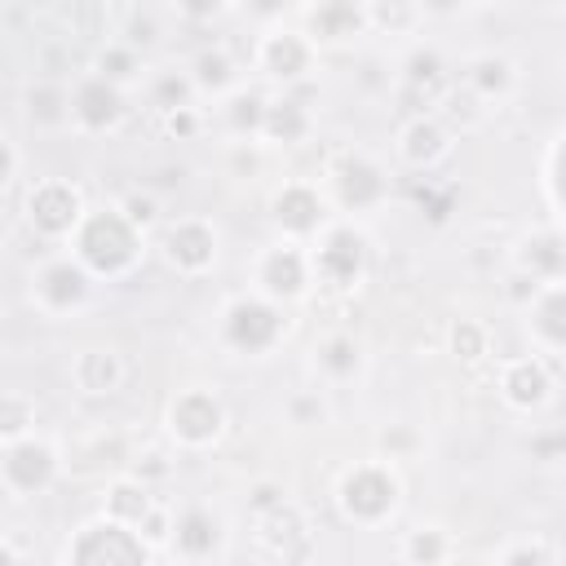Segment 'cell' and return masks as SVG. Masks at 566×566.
<instances>
[{"label": "cell", "instance_id": "cell-1", "mask_svg": "<svg viewBox=\"0 0 566 566\" xmlns=\"http://www.w3.org/2000/svg\"><path fill=\"white\" fill-rule=\"evenodd\" d=\"M66 252H75L93 279H128L146 256V234L115 203L88 208V217L75 230V239L66 243Z\"/></svg>", "mask_w": 566, "mask_h": 566}, {"label": "cell", "instance_id": "cell-2", "mask_svg": "<svg viewBox=\"0 0 566 566\" xmlns=\"http://www.w3.org/2000/svg\"><path fill=\"white\" fill-rule=\"evenodd\" d=\"M84 217H88V203H84L80 186L66 177H35L22 190V221L40 243L66 248L75 239V230L84 226Z\"/></svg>", "mask_w": 566, "mask_h": 566}, {"label": "cell", "instance_id": "cell-3", "mask_svg": "<svg viewBox=\"0 0 566 566\" xmlns=\"http://www.w3.org/2000/svg\"><path fill=\"white\" fill-rule=\"evenodd\" d=\"M398 500H402V482H398V473H394V464L385 455L345 469V478L336 482V509L354 526H380V522H389L394 509H398Z\"/></svg>", "mask_w": 566, "mask_h": 566}, {"label": "cell", "instance_id": "cell-4", "mask_svg": "<svg viewBox=\"0 0 566 566\" xmlns=\"http://www.w3.org/2000/svg\"><path fill=\"white\" fill-rule=\"evenodd\" d=\"M252 66L274 88H296L318 71V44L296 22H274L252 40Z\"/></svg>", "mask_w": 566, "mask_h": 566}, {"label": "cell", "instance_id": "cell-5", "mask_svg": "<svg viewBox=\"0 0 566 566\" xmlns=\"http://www.w3.org/2000/svg\"><path fill=\"white\" fill-rule=\"evenodd\" d=\"M287 336V314L283 305L265 301L261 292H243V296H230L226 310H221V340L243 354V358H265L279 340Z\"/></svg>", "mask_w": 566, "mask_h": 566}, {"label": "cell", "instance_id": "cell-6", "mask_svg": "<svg viewBox=\"0 0 566 566\" xmlns=\"http://www.w3.org/2000/svg\"><path fill=\"white\" fill-rule=\"evenodd\" d=\"M371 261V243L354 221H332L314 243H310V265H314V283L332 287V292H354L367 274Z\"/></svg>", "mask_w": 566, "mask_h": 566}, {"label": "cell", "instance_id": "cell-7", "mask_svg": "<svg viewBox=\"0 0 566 566\" xmlns=\"http://www.w3.org/2000/svg\"><path fill=\"white\" fill-rule=\"evenodd\" d=\"M314 265H310V243L274 239L252 256V292H261L274 305H296L314 292Z\"/></svg>", "mask_w": 566, "mask_h": 566}, {"label": "cell", "instance_id": "cell-8", "mask_svg": "<svg viewBox=\"0 0 566 566\" xmlns=\"http://www.w3.org/2000/svg\"><path fill=\"white\" fill-rule=\"evenodd\" d=\"M93 296V274L84 270V261L75 252H49L35 270H31V305L44 318H66L80 314Z\"/></svg>", "mask_w": 566, "mask_h": 566}, {"label": "cell", "instance_id": "cell-9", "mask_svg": "<svg viewBox=\"0 0 566 566\" xmlns=\"http://www.w3.org/2000/svg\"><path fill=\"white\" fill-rule=\"evenodd\" d=\"M164 429L181 451H208L226 433V402L208 385H186L168 398Z\"/></svg>", "mask_w": 566, "mask_h": 566}, {"label": "cell", "instance_id": "cell-10", "mask_svg": "<svg viewBox=\"0 0 566 566\" xmlns=\"http://www.w3.org/2000/svg\"><path fill=\"white\" fill-rule=\"evenodd\" d=\"M62 473H66V451H62L53 438L31 433V438H22V442H9V447H4L0 482H4V495H9V500L44 495Z\"/></svg>", "mask_w": 566, "mask_h": 566}, {"label": "cell", "instance_id": "cell-11", "mask_svg": "<svg viewBox=\"0 0 566 566\" xmlns=\"http://www.w3.org/2000/svg\"><path fill=\"white\" fill-rule=\"evenodd\" d=\"M270 221L279 230V239L292 243H314L336 217H332V199L323 190V181H305L292 177L270 195Z\"/></svg>", "mask_w": 566, "mask_h": 566}, {"label": "cell", "instance_id": "cell-12", "mask_svg": "<svg viewBox=\"0 0 566 566\" xmlns=\"http://www.w3.org/2000/svg\"><path fill=\"white\" fill-rule=\"evenodd\" d=\"M159 256L181 279H203L221 256V230L208 217H177L159 230Z\"/></svg>", "mask_w": 566, "mask_h": 566}, {"label": "cell", "instance_id": "cell-13", "mask_svg": "<svg viewBox=\"0 0 566 566\" xmlns=\"http://www.w3.org/2000/svg\"><path fill=\"white\" fill-rule=\"evenodd\" d=\"M128 102H133V93L115 88L97 71L71 75V128L75 133H88V137L93 133H115L128 119Z\"/></svg>", "mask_w": 566, "mask_h": 566}, {"label": "cell", "instance_id": "cell-14", "mask_svg": "<svg viewBox=\"0 0 566 566\" xmlns=\"http://www.w3.org/2000/svg\"><path fill=\"white\" fill-rule=\"evenodd\" d=\"M323 190H327L332 208H354V212H363V208H371V203L385 199V190H389V172H385L371 155H363V150H345V155H336V159L327 164V172H323Z\"/></svg>", "mask_w": 566, "mask_h": 566}, {"label": "cell", "instance_id": "cell-15", "mask_svg": "<svg viewBox=\"0 0 566 566\" xmlns=\"http://www.w3.org/2000/svg\"><path fill=\"white\" fill-rule=\"evenodd\" d=\"M451 146H455V133L438 111H416L394 128V155L402 168H416V172L438 168L451 155Z\"/></svg>", "mask_w": 566, "mask_h": 566}, {"label": "cell", "instance_id": "cell-16", "mask_svg": "<svg viewBox=\"0 0 566 566\" xmlns=\"http://www.w3.org/2000/svg\"><path fill=\"white\" fill-rule=\"evenodd\" d=\"M226 548V522L208 504H181L172 509V539L164 553L181 557L186 566H203Z\"/></svg>", "mask_w": 566, "mask_h": 566}, {"label": "cell", "instance_id": "cell-17", "mask_svg": "<svg viewBox=\"0 0 566 566\" xmlns=\"http://www.w3.org/2000/svg\"><path fill=\"white\" fill-rule=\"evenodd\" d=\"M495 389H500V402L513 407V411H539L548 398H553V367L548 358H539L535 349L531 354H513V358H500V371H495Z\"/></svg>", "mask_w": 566, "mask_h": 566}, {"label": "cell", "instance_id": "cell-18", "mask_svg": "<svg viewBox=\"0 0 566 566\" xmlns=\"http://www.w3.org/2000/svg\"><path fill=\"white\" fill-rule=\"evenodd\" d=\"M256 544L265 553H274L283 566H301L305 553H310V544H314L305 509L292 504V500H274L270 509H261L256 513Z\"/></svg>", "mask_w": 566, "mask_h": 566}, {"label": "cell", "instance_id": "cell-19", "mask_svg": "<svg viewBox=\"0 0 566 566\" xmlns=\"http://www.w3.org/2000/svg\"><path fill=\"white\" fill-rule=\"evenodd\" d=\"M526 336L535 345V354H566V274L544 279L531 296H526Z\"/></svg>", "mask_w": 566, "mask_h": 566}, {"label": "cell", "instance_id": "cell-20", "mask_svg": "<svg viewBox=\"0 0 566 566\" xmlns=\"http://www.w3.org/2000/svg\"><path fill=\"white\" fill-rule=\"evenodd\" d=\"M66 380L84 398H115L128 385V358L115 345H84L66 363Z\"/></svg>", "mask_w": 566, "mask_h": 566}, {"label": "cell", "instance_id": "cell-21", "mask_svg": "<svg viewBox=\"0 0 566 566\" xmlns=\"http://www.w3.org/2000/svg\"><path fill=\"white\" fill-rule=\"evenodd\" d=\"M460 84L473 88L486 106H500V102L517 97V88H522V66H517L509 53L486 49V53H473V57L460 66Z\"/></svg>", "mask_w": 566, "mask_h": 566}, {"label": "cell", "instance_id": "cell-22", "mask_svg": "<svg viewBox=\"0 0 566 566\" xmlns=\"http://www.w3.org/2000/svg\"><path fill=\"white\" fill-rule=\"evenodd\" d=\"M186 71H190L199 97H212L217 106H221L230 93H239V88L248 84V80H243V62H239L226 44H203V49L186 62Z\"/></svg>", "mask_w": 566, "mask_h": 566}, {"label": "cell", "instance_id": "cell-23", "mask_svg": "<svg viewBox=\"0 0 566 566\" xmlns=\"http://www.w3.org/2000/svg\"><path fill=\"white\" fill-rule=\"evenodd\" d=\"M155 509H159V500L150 495V486H146L142 478H133V473H115V478L106 482L102 517H111V522H119V526L142 531V522H146Z\"/></svg>", "mask_w": 566, "mask_h": 566}, {"label": "cell", "instance_id": "cell-24", "mask_svg": "<svg viewBox=\"0 0 566 566\" xmlns=\"http://www.w3.org/2000/svg\"><path fill=\"white\" fill-rule=\"evenodd\" d=\"M296 18L314 35V44H323V40H349V35H363L367 31V9L363 4H349V0L305 4V9H296Z\"/></svg>", "mask_w": 566, "mask_h": 566}, {"label": "cell", "instance_id": "cell-25", "mask_svg": "<svg viewBox=\"0 0 566 566\" xmlns=\"http://www.w3.org/2000/svg\"><path fill=\"white\" fill-rule=\"evenodd\" d=\"M22 111L40 133L71 128V80H35V84H27Z\"/></svg>", "mask_w": 566, "mask_h": 566}, {"label": "cell", "instance_id": "cell-26", "mask_svg": "<svg viewBox=\"0 0 566 566\" xmlns=\"http://www.w3.org/2000/svg\"><path fill=\"white\" fill-rule=\"evenodd\" d=\"M451 557H455V535L442 522H416L398 535L402 566H447Z\"/></svg>", "mask_w": 566, "mask_h": 566}, {"label": "cell", "instance_id": "cell-27", "mask_svg": "<svg viewBox=\"0 0 566 566\" xmlns=\"http://www.w3.org/2000/svg\"><path fill=\"white\" fill-rule=\"evenodd\" d=\"M88 71H97L102 80H111V84L124 88V93H137V88H146V80H150L146 53L128 49L124 40H106V44L93 53V66H88Z\"/></svg>", "mask_w": 566, "mask_h": 566}, {"label": "cell", "instance_id": "cell-28", "mask_svg": "<svg viewBox=\"0 0 566 566\" xmlns=\"http://www.w3.org/2000/svg\"><path fill=\"white\" fill-rule=\"evenodd\" d=\"M310 133H314V115H310V106H305L296 93L270 97L261 142H270V146H296V142H305Z\"/></svg>", "mask_w": 566, "mask_h": 566}, {"label": "cell", "instance_id": "cell-29", "mask_svg": "<svg viewBox=\"0 0 566 566\" xmlns=\"http://www.w3.org/2000/svg\"><path fill=\"white\" fill-rule=\"evenodd\" d=\"M172 13L168 9H155V4H142V9H124L119 13V27H115V40H124L128 49L137 53H155L168 35H172Z\"/></svg>", "mask_w": 566, "mask_h": 566}, {"label": "cell", "instance_id": "cell-30", "mask_svg": "<svg viewBox=\"0 0 566 566\" xmlns=\"http://www.w3.org/2000/svg\"><path fill=\"white\" fill-rule=\"evenodd\" d=\"M363 367V345L349 336V332H332L314 345V371L327 380V385H345L354 380Z\"/></svg>", "mask_w": 566, "mask_h": 566}, {"label": "cell", "instance_id": "cell-31", "mask_svg": "<svg viewBox=\"0 0 566 566\" xmlns=\"http://www.w3.org/2000/svg\"><path fill=\"white\" fill-rule=\"evenodd\" d=\"M142 93H146V102H150L155 115H168V111H181V106H195L199 102V88H195V80H190L186 66H159V71H150V80H146Z\"/></svg>", "mask_w": 566, "mask_h": 566}, {"label": "cell", "instance_id": "cell-32", "mask_svg": "<svg viewBox=\"0 0 566 566\" xmlns=\"http://www.w3.org/2000/svg\"><path fill=\"white\" fill-rule=\"evenodd\" d=\"M265 111H270V97L261 93V88H239V93H230L221 106H217V115H221V124H230V133L239 137V142H261V128H265Z\"/></svg>", "mask_w": 566, "mask_h": 566}, {"label": "cell", "instance_id": "cell-33", "mask_svg": "<svg viewBox=\"0 0 566 566\" xmlns=\"http://www.w3.org/2000/svg\"><path fill=\"white\" fill-rule=\"evenodd\" d=\"M433 111L447 119V128H451V133H469V128H478V124L491 115V106H486L473 88H464L460 80H451V84H447V93L438 97V106H433Z\"/></svg>", "mask_w": 566, "mask_h": 566}, {"label": "cell", "instance_id": "cell-34", "mask_svg": "<svg viewBox=\"0 0 566 566\" xmlns=\"http://www.w3.org/2000/svg\"><path fill=\"white\" fill-rule=\"evenodd\" d=\"M367 9V31L376 35H411L420 22H424V9L420 4H407V0H371L363 4Z\"/></svg>", "mask_w": 566, "mask_h": 566}, {"label": "cell", "instance_id": "cell-35", "mask_svg": "<svg viewBox=\"0 0 566 566\" xmlns=\"http://www.w3.org/2000/svg\"><path fill=\"white\" fill-rule=\"evenodd\" d=\"M407 84H411L416 93L424 88L429 111L438 106V97H442V93H447V84H451V75H447V66H442L438 49H416V53L407 57Z\"/></svg>", "mask_w": 566, "mask_h": 566}, {"label": "cell", "instance_id": "cell-36", "mask_svg": "<svg viewBox=\"0 0 566 566\" xmlns=\"http://www.w3.org/2000/svg\"><path fill=\"white\" fill-rule=\"evenodd\" d=\"M447 349H451L455 363L478 367V363L491 354V332H486V323H478V318H455V323L447 327Z\"/></svg>", "mask_w": 566, "mask_h": 566}, {"label": "cell", "instance_id": "cell-37", "mask_svg": "<svg viewBox=\"0 0 566 566\" xmlns=\"http://www.w3.org/2000/svg\"><path fill=\"white\" fill-rule=\"evenodd\" d=\"M35 433V398H27L22 389H9L0 402V442H22Z\"/></svg>", "mask_w": 566, "mask_h": 566}, {"label": "cell", "instance_id": "cell-38", "mask_svg": "<svg viewBox=\"0 0 566 566\" xmlns=\"http://www.w3.org/2000/svg\"><path fill=\"white\" fill-rule=\"evenodd\" d=\"M115 208H119L142 234L164 230V203H159V195H155L150 186H133V190H124V195L115 199Z\"/></svg>", "mask_w": 566, "mask_h": 566}, {"label": "cell", "instance_id": "cell-39", "mask_svg": "<svg viewBox=\"0 0 566 566\" xmlns=\"http://www.w3.org/2000/svg\"><path fill=\"white\" fill-rule=\"evenodd\" d=\"M495 566H553V548L539 535H522V539H509L500 548Z\"/></svg>", "mask_w": 566, "mask_h": 566}, {"label": "cell", "instance_id": "cell-40", "mask_svg": "<svg viewBox=\"0 0 566 566\" xmlns=\"http://www.w3.org/2000/svg\"><path fill=\"white\" fill-rule=\"evenodd\" d=\"M208 111L195 102V106H181V111H168V115H159V124H164V133L168 137H177V142H195L203 128H208Z\"/></svg>", "mask_w": 566, "mask_h": 566}, {"label": "cell", "instance_id": "cell-41", "mask_svg": "<svg viewBox=\"0 0 566 566\" xmlns=\"http://www.w3.org/2000/svg\"><path fill=\"white\" fill-rule=\"evenodd\" d=\"M0 146H4V168H0V186H4V195H13V190H18V181H22V146H18V137H13L9 128H4Z\"/></svg>", "mask_w": 566, "mask_h": 566}, {"label": "cell", "instance_id": "cell-42", "mask_svg": "<svg viewBox=\"0 0 566 566\" xmlns=\"http://www.w3.org/2000/svg\"><path fill=\"white\" fill-rule=\"evenodd\" d=\"M22 557H18V539L13 535H4V566H18Z\"/></svg>", "mask_w": 566, "mask_h": 566}]
</instances>
